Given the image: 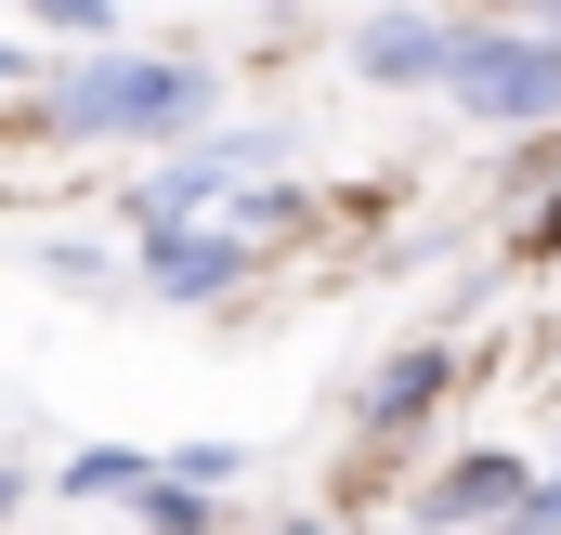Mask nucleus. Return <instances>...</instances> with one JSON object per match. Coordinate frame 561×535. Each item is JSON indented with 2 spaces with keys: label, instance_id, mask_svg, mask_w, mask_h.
Returning <instances> with one entry per match:
<instances>
[{
  "label": "nucleus",
  "instance_id": "1",
  "mask_svg": "<svg viewBox=\"0 0 561 535\" xmlns=\"http://www.w3.org/2000/svg\"><path fill=\"white\" fill-rule=\"evenodd\" d=\"M66 132H183V118H209V79L196 66H144V53H105L66 105H53Z\"/></svg>",
  "mask_w": 561,
  "mask_h": 535
},
{
  "label": "nucleus",
  "instance_id": "2",
  "mask_svg": "<svg viewBox=\"0 0 561 535\" xmlns=\"http://www.w3.org/2000/svg\"><path fill=\"white\" fill-rule=\"evenodd\" d=\"M457 105L470 118H549L561 105V39H470L457 53Z\"/></svg>",
  "mask_w": 561,
  "mask_h": 535
},
{
  "label": "nucleus",
  "instance_id": "3",
  "mask_svg": "<svg viewBox=\"0 0 561 535\" xmlns=\"http://www.w3.org/2000/svg\"><path fill=\"white\" fill-rule=\"evenodd\" d=\"M523 497H536L523 457H457V470L419 497V523H483V510H523Z\"/></svg>",
  "mask_w": 561,
  "mask_h": 535
},
{
  "label": "nucleus",
  "instance_id": "4",
  "mask_svg": "<svg viewBox=\"0 0 561 535\" xmlns=\"http://www.w3.org/2000/svg\"><path fill=\"white\" fill-rule=\"evenodd\" d=\"M353 53H366V79H457V53H470V39H444V26H419V13H379Z\"/></svg>",
  "mask_w": 561,
  "mask_h": 535
},
{
  "label": "nucleus",
  "instance_id": "5",
  "mask_svg": "<svg viewBox=\"0 0 561 535\" xmlns=\"http://www.w3.org/2000/svg\"><path fill=\"white\" fill-rule=\"evenodd\" d=\"M236 274H249V249H236V236H170V249H157V287H170V300L236 287Z\"/></svg>",
  "mask_w": 561,
  "mask_h": 535
},
{
  "label": "nucleus",
  "instance_id": "6",
  "mask_svg": "<svg viewBox=\"0 0 561 535\" xmlns=\"http://www.w3.org/2000/svg\"><path fill=\"white\" fill-rule=\"evenodd\" d=\"M431 379H444V366H431V353H392V366H379V431H392V418H405V405H431Z\"/></svg>",
  "mask_w": 561,
  "mask_h": 535
},
{
  "label": "nucleus",
  "instance_id": "7",
  "mask_svg": "<svg viewBox=\"0 0 561 535\" xmlns=\"http://www.w3.org/2000/svg\"><path fill=\"white\" fill-rule=\"evenodd\" d=\"M26 13H39V26H66V39H105V26H118V0H26Z\"/></svg>",
  "mask_w": 561,
  "mask_h": 535
},
{
  "label": "nucleus",
  "instance_id": "8",
  "mask_svg": "<svg viewBox=\"0 0 561 535\" xmlns=\"http://www.w3.org/2000/svg\"><path fill=\"white\" fill-rule=\"evenodd\" d=\"M300 535H313V523H300Z\"/></svg>",
  "mask_w": 561,
  "mask_h": 535
}]
</instances>
